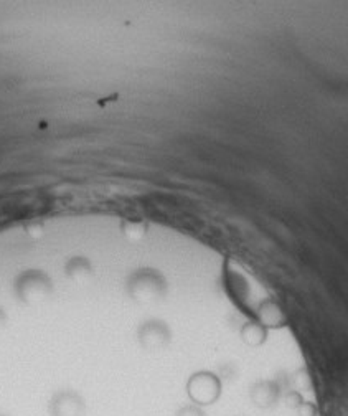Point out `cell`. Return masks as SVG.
Wrapping results in <instances>:
<instances>
[{
    "mask_svg": "<svg viewBox=\"0 0 348 416\" xmlns=\"http://www.w3.org/2000/svg\"><path fill=\"white\" fill-rule=\"evenodd\" d=\"M281 398L282 388L276 380H258L249 388V400L256 408L271 410L279 405Z\"/></svg>",
    "mask_w": 348,
    "mask_h": 416,
    "instance_id": "cell-5",
    "label": "cell"
},
{
    "mask_svg": "<svg viewBox=\"0 0 348 416\" xmlns=\"http://www.w3.org/2000/svg\"><path fill=\"white\" fill-rule=\"evenodd\" d=\"M256 319L262 327L266 329H281L287 324V316L282 311V307L277 304L274 299L266 297L258 304L254 311Z\"/></svg>",
    "mask_w": 348,
    "mask_h": 416,
    "instance_id": "cell-6",
    "label": "cell"
},
{
    "mask_svg": "<svg viewBox=\"0 0 348 416\" xmlns=\"http://www.w3.org/2000/svg\"><path fill=\"white\" fill-rule=\"evenodd\" d=\"M7 324H9L7 312H5L4 309L0 307V331H2V329H5V326H7Z\"/></svg>",
    "mask_w": 348,
    "mask_h": 416,
    "instance_id": "cell-14",
    "label": "cell"
},
{
    "mask_svg": "<svg viewBox=\"0 0 348 416\" xmlns=\"http://www.w3.org/2000/svg\"><path fill=\"white\" fill-rule=\"evenodd\" d=\"M137 341L149 352L162 350L172 342V329L162 319H147L137 329Z\"/></svg>",
    "mask_w": 348,
    "mask_h": 416,
    "instance_id": "cell-4",
    "label": "cell"
},
{
    "mask_svg": "<svg viewBox=\"0 0 348 416\" xmlns=\"http://www.w3.org/2000/svg\"><path fill=\"white\" fill-rule=\"evenodd\" d=\"M221 392H223L221 378L210 370H198L186 380V395L196 407H210L216 403Z\"/></svg>",
    "mask_w": 348,
    "mask_h": 416,
    "instance_id": "cell-3",
    "label": "cell"
},
{
    "mask_svg": "<svg viewBox=\"0 0 348 416\" xmlns=\"http://www.w3.org/2000/svg\"><path fill=\"white\" fill-rule=\"evenodd\" d=\"M304 402L305 400H304V397H302L301 392H297V390H287V393L284 397V403H286L287 408L297 410Z\"/></svg>",
    "mask_w": 348,
    "mask_h": 416,
    "instance_id": "cell-11",
    "label": "cell"
},
{
    "mask_svg": "<svg viewBox=\"0 0 348 416\" xmlns=\"http://www.w3.org/2000/svg\"><path fill=\"white\" fill-rule=\"evenodd\" d=\"M240 337L246 346L261 347L267 339V329L262 327L258 321H248L241 327Z\"/></svg>",
    "mask_w": 348,
    "mask_h": 416,
    "instance_id": "cell-8",
    "label": "cell"
},
{
    "mask_svg": "<svg viewBox=\"0 0 348 416\" xmlns=\"http://www.w3.org/2000/svg\"><path fill=\"white\" fill-rule=\"evenodd\" d=\"M297 413H299V416H317L319 415V410H317L315 403L304 402L299 408H297Z\"/></svg>",
    "mask_w": 348,
    "mask_h": 416,
    "instance_id": "cell-13",
    "label": "cell"
},
{
    "mask_svg": "<svg viewBox=\"0 0 348 416\" xmlns=\"http://www.w3.org/2000/svg\"><path fill=\"white\" fill-rule=\"evenodd\" d=\"M289 382L294 388H297V392L299 390H310L312 388V380H310V375L305 372V370H299V372L289 375Z\"/></svg>",
    "mask_w": 348,
    "mask_h": 416,
    "instance_id": "cell-10",
    "label": "cell"
},
{
    "mask_svg": "<svg viewBox=\"0 0 348 416\" xmlns=\"http://www.w3.org/2000/svg\"><path fill=\"white\" fill-rule=\"evenodd\" d=\"M125 291L133 301L139 304H157L167 296V279L154 268H139L125 279Z\"/></svg>",
    "mask_w": 348,
    "mask_h": 416,
    "instance_id": "cell-1",
    "label": "cell"
},
{
    "mask_svg": "<svg viewBox=\"0 0 348 416\" xmlns=\"http://www.w3.org/2000/svg\"><path fill=\"white\" fill-rule=\"evenodd\" d=\"M64 273L72 281L82 284L89 281L94 275V266L86 256H73L64 265Z\"/></svg>",
    "mask_w": 348,
    "mask_h": 416,
    "instance_id": "cell-7",
    "label": "cell"
},
{
    "mask_svg": "<svg viewBox=\"0 0 348 416\" xmlns=\"http://www.w3.org/2000/svg\"><path fill=\"white\" fill-rule=\"evenodd\" d=\"M175 416H206V413L203 412V408L201 407H196V405H184V407L176 410Z\"/></svg>",
    "mask_w": 348,
    "mask_h": 416,
    "instance_id": "cell-12",
    "label": "cell"
},
{
    "mask_svg": "<svg viewBox=\"0 0 348 416\" xmlns=\"http://www.w3.org/2000/svg\"><path fill=\"white\" fill-rule=\"evenodd\" d=\"M15 297L27 306L47 302L53 296L55 286L52 278L42 270H25L13 281Z\"/></svg>",
    "mask_w": 348,
    "mask_h": 416,
    "instance_id": "cell-2",
    "label": "cell"
},
{
    "mask_svg": "<svg viewBox=\"0 0 348 416\" xmlns=\"http://www.w3.org/2000/svg\"><path fill=\"white\" fill-rule=\"evenodd\" d=\"M123 231H124V235L129 238V240L137 241V240H142V238L145 236L147 225H145L144 221H139V220H125L123 223Z\"/></svg>",
    "mask_w": 348,
    "mask_h": 416,
    "instance_id": "cell-9",
    "label": "cell"
}]
</instances>
